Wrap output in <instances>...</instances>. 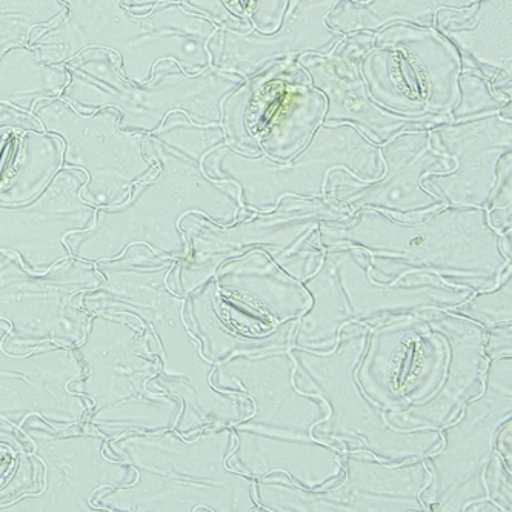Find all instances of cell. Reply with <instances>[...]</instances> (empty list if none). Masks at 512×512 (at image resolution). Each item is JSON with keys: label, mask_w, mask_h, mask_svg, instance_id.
I'll return each instance as SVG.
<instances>
[{"label": "cell", "mask_w": 512, "mask_h": 512, "mask_svg": "<svg viewBox=\"0 0 512 512\" xmlns=\"http://www.w3.org/2000/svg\"><path fill=\"white\" fill-rule=\"evenodd\" d=\"M222 143L220 125H196L182 111L168 114L159 130L143 137V153L156 170L134 185L122 205L97 208L88 230L67 237L71 256L96 263L116 259L130 245H145L179 260L188 250L179 227L188 213L219 225L233 223L242 210L239 188L211 179L202 168L203 157Z\"/></svg>", "instance_id": "cell-1"}, {"label": "cell", "mask_w": 512, "mask_h": 512, "mask_svg": "<svg viewBox=\"0 0 512 512\" xmlns=\"http://www.w3.org/2000/svg\"><path fill=\"white\" fill-rule=\"evenodd\" d=\"M174 263L150 247L130 245L116 259L96 262L104 282L82 294V305L91 316L124 317L140 330L137 348L159 363L150 386L182 403L176 431L187 436L207 426L236 425L242 402L211 385L213 363L200 356L188 333L185 297L168 285Z\"/></svg>", "instance_id": "cell-2"}, {"label": "cell", "mask_w": 512, "mask_h": 512, "mask_svg": "<svg viewBox=\"0 0 512 512\" xmlns=\"http://www.w3.org/2000/svg\"><path fill=\"white\" fill-rule=\"evenodd\" d=\"M320 247L368 251L371 277L394 283L411 273H431L449 285L488 290L511 263V231L499 234L485 208L442 207L393 217L360 208L351 219L322 222Z\"/></svg>", "instance_id": "cell-3"}, {"label": "cell", "mask_w": 512, "mask_h": 512, "mask_svg": "<svg viewBox=\"0 0 512 512\" xmlns=\"http://www.w3.org/2000/svg\"><path fill=\"white\" fill-rule=\"evenodd\" d=\"M65 16L39 28L28 47L44 64L64 65L82 51L102 48L116 54L120 76L145 84L162 60H174L185 73L211 67L208 42L217 25L180 2L131 13L124 0H60Z\"/></svg>", "instance_id": "cell-4"}, {"label": "cell", "mask_w": 512, "mask_h": 512, "mask_svg": "<svg viewBox=\"0 0 512 512\" xmlns=\"http://www.w3.org/2000/svg\"><path fill=\"white\" fill-rule=\"evenodd\" d=\"M233 431L213 429L187 442L176 431L122 434L105 443V453L134 471V480L94 494L102 511H251L250 480L225 466Z\"/></svg>", "instance_id": "cell-5"}, {"label": "cell", "mask_w": 512, "mask_h": 512, "mask_svg": "<svg viewBox=\"0 0 512 512\" xmlns=\"http://www.w3.org/2000/svg\"><path fill=\"white\" fill-rule=\"evenodd\" d=\"M348 208L326 199L283 197L273 211L242 208L230 225H219L200 213L180 220L187 254L176 260L168 276L174 293L187 297L213 279L220 266L251 251H265L286 273L303 282L322 263L317 233L320 223L351 219Z\"/></svg>", "instance_id": "cell-6"}, {"label": "cell", "mask_w": 512, "mask_h": 512, "mask_svg": "<svg viewBox=\"0 0 512 512\" xmlns=\"http://www.w3.org/2000/svg\"><path fill=\"white\" fill-rule=\"evenodd\" d=\"M64 67L68 85L60 97L80 113L114 108L125 133H154L174 111L196 125H220L223 100L245 80L213 67L188 74L174 60H162L148 82L131 84L120 76L116 54L102 48L82 51Z\"/></svg>", "instance_id": "cell-7"}, {"label": "cell", "mask_w": 512, "mask_h": 512, "mask_svg": "<svg viewBox=\"0 0 512 512\" xmlns=\"http://www.w3.org/2000/svg\"><path fill=\"white\" fill-rule=\"evenodd\" d=\"M139 333L124 317L94 314L73 346L84 374L70 389L88 402L82 422L107 440L174 428L182 413L179 400L151 388L159 363L137 348Z\"/></svg>", "instance_id": "cell-8"}, {"label": "cell", "mask_w": 512, "mask_h": 512, "mask_svg": "<svg viewBox=\"0 0 512 512\" xmlns=\"http://www.w3.org/2000/svg\"><path fill=\"white\" fill-rule=\"evenodd\" d=\"M202 168L211 179L236 183L242 208L259 213L273 211L283 197L325 199L328 176L339 168L363 182L383 174L380 148L348 124L320 125L288 162L245 156L222 143L203 157Z\"/></svg>", "instance_id": "cell-9"}, {"label": "cell", "mask_w": 512, "mask_h": 512, "mask_svg": "<svg viewBox=\"0 0 512 512\" xmlns=\"http://www.w3.org/2000/svg\"><path fill=\"white\" fill-rule=\"evenodd\" d=\"M371 257L359 247H334L323 250L316 273L303 280L306 293L314 297L313 310L299 330L296 340L322 323L303 346L328 348L336 342L342 323L362 320L380 311L419 310V308H457L469 296L468 288L443 282L436 274L411 273L394 283H379L371 277Z\"/></svg>", "instance_id": "cell-10"}, {"label": "cell", "mask_w": 512, "mask_h": 512, "mask_svg": "<svg viewBox=\"0 0 512 512\" xmlns=\"http://www.w3.org/2000/svg\"><path fill=\"white\" fill-rule=\"evenodd\" d=\"M325 96L297 57L277 60L247 77L222 104L225 143L245 156L293 159L325 116Z\"/></svg>", "instance_id": "cell-11"}, {"label": "cell", "mask_w": 512, "mask_h": 512, "mask_svg": "<svg viewBox=\"0 0 512 512\" xmlns=\"http://www.w3.org/2000/svg\"><path fill=\"white\" fill-rule=\"evenodd\" d=\"M104 282L96 263L71 256L44 274L31 273L13 253H0V320L10 331L4 348L27 354L42 345L76 346L91 313L82 294Z\"/></svg>", "instance_id": "cell-12"}, {"label": "cell", "mask_w": 512, "mask_h": 512, "mask_svg": "<svg viewBox=\"0 0 512 512\" xmlns=\"http://www.w3.org/2000/svg\"><path fill=\"white\" fill-rule=\"evenodd\" d=\"M360 64L371 99L400 116H449L459 102L456 48L429 30L393 25L373 40Z\"/></svg>", "instance_id": "cell-13"}, {"label": "cell", "mask_w": 512, "mask_h": 512, "mask_svg": "<svg viewBox=\"0 0 512 512\" xmlns=\"http://www.w3.org/2000/svg\"><path fill=\"white\" fill-rule=\"evenodd\" d=\"M33 116L64 142L62 168L87 174L82 199L96 208L122 205L134 185L156 170V163L143 153L145 134L120 130V114L114 108L80 113L56 97L37 102Z\"/></svg>", "instance_id": "cell-14"}, {"label": "cell", "mask_w": 512, "mask_h": 512, "mask_svg": "<svg viewBox=\"0 0 512 512\" xmlns=\"http://www.w3.org/2000/svg\"><path fill=\"white\" fill-rule=\"evenodd\" d=\"M42 466V488L0 512H100L94 494L134 480V471L105 453L107 439L84 422L51 425L30 417L20 426Z\"/></svg>", "instance_id": "cell-15"}, {"label": "cell", "mask_w": 512, "mask_h": 512, "mask_svg": "<svg viewBox=\"0 0 512 512\" xmlns=\"http://www.w3.org/2000/svg\"><path fill=\"white\" fill-rule=\"evenodd\" d=\"M511 413V360L491 366L485 394L466 408L465 417L446 429L443 453L428 460L434 482L420 497L436 511H460L485 496L482 469L493 459L496 429Z\"/></svg>", "instance_id": "cell-16"}, {"label": "cell", "mask_w": 512, "mask_h": 512, "mask_svg": "<svg viewBox=\"0 0 512 512\" xmlns=\"http://www.w3.org/2000/svg\"><path fill=\"white\" fill-rule=\"evenodd\" d=\"M87 174L62 168L36 199L0 203V253L16 254L31 273L44 274L70 259L67 237L88 230L97 208L82 199Z\"/></svg>", "instance_id": "cell-17"}, {"label": "cell", "mask_w": 512, "mask_h": 512, "mask_svg": "<svg viewBox=\"0 0 512 512\" xmlns=\"http://www.w3.org/2000/svg\"><path fill=\"white\" fill-rule=\"evenodd\" d=\"M379 148L383 163L379 179L363 182L339 168L328 176L325 199L353 214L374 208L393 217L445 207L422 187V179L453 171L454 162L431 147L428 130L403 131Z\"/></svg>", "instance_id": "cell-18"}, {"label": "cell", "mask_w": 512, "mask_h": 512, "mask_svg": "<svg viewBox=\"0 0 512 512\" xmlns=\"http://www.w3.org/2000/svg\"><path fill=\"white\" fill-rule=\"evenodd\" d=\"M10 331L0 320V419L20 428L36 416L51 425L82 422L88 402L70 389L84 368L70 346L42 345L27 354L4 348Z\"/></svg>", "instance_id": "cell-19"}, {"label": "cell", "mask_w": 512, "mask_h": 512, "mask_svg": "<svg viewBox=\"0 0 512 512\" xmlns=\"http://www.w3.org/2000/svg\"><path fill=\"white\" fill-rule=\"evenodd\" d=\"M370 31L340 40L336 50L326 54L297 56L300 67L308 73L314 87L325 96V125H353L377 147L409 130H429L449 116L408 117L389 113L371 99L360 64L373 47Z\"/></svg>", "instance_id": "cell-20"}, {"label": "cell", "mask_w": 512, "mask_h": 512, "mask_svg": "<svg viewBox=\"0 0 512 512\" xmlns=\"http://www.w3.org/2000/svg\"><path fill=\"white\" fill-rule=\"evenodd\" d=\"M434 150L454 162L449 173L428 174L422 187L445 207L488 208L499 163L512 148V119L493 114L463 122H443L429 128Z\"/></svg>", "instance_id": "cell-21"}, {"label": "cell", "mask_w": 512, "mask_h": 512, "mask_svg": "<svg viewBox=\"0 0 512 512\" xmlns=\"http://www.w3.org/2000/svg\"><path fill=\"white\" fill-rule=\"evenodd\" d=\"M339 0H291L282 24L273 34L219 27L208 42L211 67L247 79L266 65L302 54L330 53L342 34L326 25Z\"/></svg>", "instance_id": "cell-22"}, {"label": "cell", "mask_w": 512, "mask_h": 512, "mask_svg": "<svg viewBox=\"0 0 512 512\" xmlns=\"http://www.w3.org/2000/svg\"><path fill=\"white\" fill-rule=\"evenodd\" d=\"M348 477L331 489L305 493L296 489L294 511H419L426 485L423 465L391 469L356 457H345Z\"/></svg>", "instance_id": "cell-23"}, {"label": "cell", "mask_w": 512, "mask_h": 512, "mask_svg": "<svg viewBox=\"0 0 512 512\" xmlns=\"http://www.w3.org/2000/svg\"><path fill=\"white\" fill-rule=\"evenodd\" d=\"M436 25L456 48L462 70L477 71L512 97L511 0H482L473 13L442 10Z\"/></svg>", "instance_id": "cell-24"}, {"label": "cell", "mask_w": 512, "mask_h": 512, "mask_svg": "<svg viewBox=\"0 0 512 512\" xmlns=\"http://www.w3.org/2000/svg\"><path fill=\"white\" fill-rule=\"evenodd\" d=\"M67 85L64 65L44 64L28 45L0 54V104L33 114L37 102L60 97Z\"/></svg>", "instance_id": "cell-25"}, {"label": "cell", "mask_w": 512, "mask_h": 512, "mask_svg": "<svg viewBox=\"0 0 512 512\" xmlns=\"http://www.w3.org/2000/svg\"><path fill=\"white\" fill-rule=\"evenodd\" d=\"M64 142L47 131H25L10 173L0 187V203L20 205L36 199L64 163Z\"/></svg>", "instance_id": "cell-26"}, {"label": "cell", "mask_w": 512, "mask_h": 512, "mask_svg": "<svg viewBox=\"0 0 512 512\" xmlns=\"http://www.w3.org/2000/svg\"><path fill=\"white\" fill-rule=\"evenodd\" d=\"M473 0H339L326 16V25L339 34L354 31H377L396 19L409 20L417 25H433L440 8L468 7Z\"/></svg>", "instance_id": "cell-27"}, {"label": "cell", "mask_w": 512, "mask_h": 512, "mask_svg": "<svg viewBox=\"0 0 512 512\" xmlns=\"http://www.w3.org/2000/svg\"><path fill=\"white\" fill-rule=\"evenodd\" d=\"M42 488V466L22 429L0 419V508Z\"/></svg>", "instance_id": "cell-28"}, {"label": "cell", "mask_w": 512, "mask_h": 512, "mask_svg": "<svg viewBox=\"0 0 512 512\" xmlns=\"http://www.w3.org/2000/svg\"><path fill=\"white\" fill-rule=\"evenodd\" d=\"M65 13L60 0H0V54L30 44L34 31L50 27Z\"/></svg>", "instance_id": "cell-29"}, {"label": "cell", "mask_w": 512, "mask_h": 512, "mask_svg": "<svg viewBox=\"0 0 512 512\" xmlns=\"http://www.w3.org/2000/svg\"><path fill=\"white\" fill-rule=\"evenodd\" d=\"M512 97L494 90L488 80L473 70H462L459 74V102L449 113L451 122L480 119L499 114Z\"/></svg>", "instance_id": "cell-30"}, {"label": "cell", "mask_w": 512, "mask_h": 512, "mask_svg": "<svg viewBox=\"0 0 512 512\" xmlns=\"http://www.w3.org/2000/svg\"><path fill=\"white\" fill-rule=\"evenodd\" d=\"M25 131H45L31 113L0 104V187L4 185Z\"/></svg>", "instance_id": "cell-31"}, {"label": "cell", "mask_w": 512, "mask_h": 512, "mask_svg": "<svg viewBox=\"0 0 512 512\" xmlns=\"http://www.w3.org/2000/svg\"><path fill=\"white\" fill-rule=\"evenodd\" d=\"M457 311L480 320L486 326L511 322V268H508V273L503 274L502 285L497 288V291L480 294L466 303L465 308Z\"/></svg>", "instance_id": "cell-32"}, {"label": "cell", "mask_w": 512, "mask_h": 512, "mask_svg": "<svg viewBox=\"0 0 512 512\" xmlns=\"http://www.w3.org/2000/svg\"><path fill=\"white\" fill-rule=\"evenodd\" d=\"M511 153L505 154L499 163V179L491 202L486 208L488 222L499 234L511 231V191H512Z\"/></svg>", "instance_id": "cell-33"}, {"label": "cell", "mask_w": 512, "mask_h": 512, "mask_svg": "<svg viewBox=\"0 0 512 512\" xmlns=\"http://www.w3.org/2000/svg\"><path fill=\"white\" fill-rule=\"evenodd\" d=\"M511 330L505 328H496L494 326L493 337L489 340L488 354L493 359H499L500 356H505L506 351H511Z\"/></svg>", "instance_id": "cell-34"}, {"label": "cell", "mask_w": 512, "mask_h": 512, "mask_svg": "<svg viewBox=\"0 0 512 512\" xmlns=\"http://www.w3.org/2000/svg\"><path fill=\"white\" fill-rule=\"evenodd\" d=\"M168 2H182V0H124V7L131 13H145L153 10L156 5L168 4Z\"/></svg>", "instance_id": "cell-35"}]
</instances>
